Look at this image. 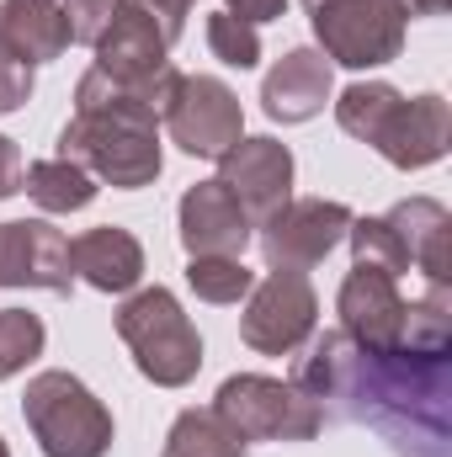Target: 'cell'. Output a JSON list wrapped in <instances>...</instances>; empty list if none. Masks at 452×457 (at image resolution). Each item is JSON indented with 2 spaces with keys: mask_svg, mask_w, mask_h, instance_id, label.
<instances>
[{
  "mask_svg": "<svg viewBox=\"0 0 452 457\" xmlns=\"http://www.w3.org/2000/svg\"><path fill=\"white\" fill-rule=\"evenodd\" d=\"M117 336L133 351V367L155 388H187L203 372V336L171 287H138L117 309Z\"/></svg>",
  "mask_w": 452,
  "mask_h": 457,
  "instance_id": "obj_3",
  "label": "cell"
},
{
  "mask_svg": "<svg viewBox=\"0 0 452 457\" xmlns=\"http://www.w3.org/2000/svg\"><path fill=\"white\" fill-rule=\"evenodd\" d=\"M331 96H336V70L320 48H288L261 80V107L282 128L320 117L331 107Z\"/></svg>",
  "mask_w": 452,
  "mask_h": 457,
  "instance_id": "obj_15",
  "label": "cell"
},
{
  "mask_svg": "<svg viewBox=\"0 0 452 457\" xmlns=\"http://www.w3.org/2000/svg\"><path fill=\"white\" fill-rule=\"evenodd\" d=\"M138 11H149L155 21H160V32L171 37V48L181 43V32H187V16H192V5L197 0H133Z\"/></svg>",
  "mask_w": 452,
  "mask_h": 457,
  "instance_id": "obj_27",
  "label": "cell"
},
{
  "mask_svg": "<svg viewBox=\"0 0 452 457\" xmlns=\"http://www.w3.org/2000/svg\"><path fill=\"white\" fill-rule=\"evenodd\" d=\"M0 48L21 64H54L70 48V21L59 0H0Z\"/></svg>",
  "mask_w": 452,
  "mask_h": 457,
  "instance_id": "obj_18",
  "label": "cell"
},
{
  "mask_svg": "<svg viewBox=\"0 0 452 457\" xmlns=\"http://www.w3.org/2000/svg\"><path fill=\"white\" fill-rule=\"evenodd\" d=\"M208 48L229 70H255L261 64V27H250V21H239L229 11H213L208 16Z\"/></svg>",
  "mask_w": 452,
  "mask_h": 457,
  "instance_id": "obj_24",
  "label": "cell"
},
{
  "mask_svg": "<svg viewBox=\"0 0 452 457\" xmlns=\"http://www.w3.org/2000/svg\"><path fill=\"white\" fill-rule=\"evenodd\" d=\"M176 224H181V250L187 255H239L245 261V245L255 239V224L245 219V208L229 197V187L219 176L181 192Z\"/></svg>",
  "mask_w": 452,
  "mask_h": 457,
  "instance_id": "obj_14",
  "label": "cell"
},
{
  "mask_svg": "<svg viewBox=\"0 0 452 457\" xmlns=\"http://www.w3.org/2000/svg\"><path fill=\"white\" fill-rule=\"evenodd\" d=\"M213 415L245 447L250 442H309L325 426V410L304 388H293L282 378H266V372L224 378L219 394H213Z\"/></svg>",
  "mask_w": 452,
  "mask_h": 457,
  "instance_id": "obj_5",
  "label": "cell"
},
{
  "mask_svg": "<svg viewBox=\"0 0 452 457\" xmlns=\"http://www.w3.org/2000/svg\"><path fill=\"white\" fill-rule=\"evenodd\" d=\"M187 287L203 298V303H245V293L255 287V271L239 261V255H187Z\"/></svg>",
  "mask_w": 452,
  "mask_h": 457,
  "instance_id": "obj_21",
  "label": "cell"
},
{
  "mask_svg": "<svg viewBox=\"0 0 452 457\" xmlns=\"http://www.w3.org/2000/svg\"><path fill=\"white\" fill-rule=\"evenodd\" d=\"M21 192L43 208V213H80V208H91L96 203V176L86 170V165H75V160H32L27 170H21Z\"/></svg>",
  "mask_w": 452,
  "mask_h": 457,
  "instance_id": "obj_19",
  "label": "cell"
},
{
  "mask_svg": "<svg viewBox=\"0 0 452 457\" xmlns=\"http://www.w3.org/2000/svg\"><path fill=\"white\" fill-rule=\"evenodd\" d=\"M340 336L362 351H405V325H410V303L399 293V277L383 266H362L351 261L346 282L336 293Z\"/></svg>",
  "mask_w": 452,
  "mask_h": 457,
  "instance_id": "obj_9",
  "label": "cell"
},
{
  "mask_svg": "<svg viewBox=\"0 0 452 457\" xmlns=\"http://www.w3.org/2000/svg\"><path fill=\"white\" fill-rule=\"evenodd\" d=\"M171 144L192 160H219L245 138V107L219 75H181V91L165 112Z\"/></svg>",
  "mask_w": 452,
  "mask_h": 457,
  "instance_id": "obj_10",
  "label": "cell"
},
{
  "mask_svg": "<svg viewBox=\"0 0 452 457\" xmlns=\"http://www.w3.org/2000/svg\"><path fill=\"white\" fill-rule=\"evenodd\" d=\"M0 287H43L70 293V234L48 219H11L0 224Z\"/></svg>",
  "mask_w": 452,
  "mask_h": 457,
  "instance_id": "obj_12",
  "label": "cell"
},
{
  "mask_svg": "<svg viewBox=\"0 0 452 457\" xmlns=\"http://www.w3.org/2000/svg\"><path fill=\"white\" fill-rule=\"evenodd\" d=\"M70 271L96 293H133L144 282V245L133 228L96 224L70 239Z\"/></svg>",
  "mask_w": 452,
  "mask_h": 457,
  "instance_id": "obj_17",
  "label": "cell"
},
{
  "mask_svg": "<svg viewBox=\"0 0 452 457\" xmlns=\"http://www.w3.org/2000/svg\"><path fill=\"white\" fill-rule=\"evenodd\" d=\"M160 457H245V442L229 431L224 420L208 410H181L165 431V447Z\"/></svg>",
  "mask_w": 452,
  "mask_h": 457,
  "instance_id": "obj_20",
  "label": "cell"
},
{
  "mask_svg": "<svg viewBox=\"0 0 452 457\" xmlns=\"http://www.w3.org/2000/svg\"><path fill=\"white\" fill-rule=\"evenodd\" d=\"M21 420L43 457H107L117 442L113 410L64 367H48L27 383Z\"/></svg>",
  "mask_w": 452,
  "mask_h": 457,
  "instance_id": "obj_4",
  "label": "cell"
},
{
  "mask_svg": "<svg viewBox=\"0 0 452 457\" xmlns=\"http://www.w3.org/2000/svg\"><path fill=\"white\" fill-rule=\"evenodd\" d=\"M48 345V330L32 309H0V383L27 372Z\"/></svg>",
  "mask_w": 452,
  "mask_h": 457,
  "instance_id": "obj_22",
  "label": "cell"
},
{
  "mask_svg": "<svg viewBox=\"0 0 452 457\" xmlns=\"http://www.w3.org/2000/svg\"><path fill=\"white\" fill-rule=\"evenodd\" d=\"M117 0H64V21H70V43L96 48V37L113 27Z\"/></svg>",
  "mask_w": 452,
  "mask_h": 457,
  "instance_id": "obj_25",
  "label": "cell"
},
{
  "mask_svg": "<svg viewBox=\"0 0 452 457\" xmlns=\"http://www.w3.org/2000/svg\"><path fill=\"white\" fill-rule=\"evenodd\" d=\"M293 149L277 144L272 133H255V138H239L234 149L219 154V181L229 187V197L245 208V219L261 228L277 208L293 203Z\"/></svg>",
  "mask_w": 452,
  "mask_h": 457,
  "instance_id": "obj_11",
  "label": "cell"
},
{
  "mask_svg": "<svg viewBox=\"0 0 452 457\" xmlns=\"http://www.w3.org/2000/svg\"><path fill=\"white\" fill-rule=\"evenodd\" d=\"M314 43L331 64L378 70L405 54V16L394 0H304Z\"/></svg>",
  "mask_w": 452,
  "mask_h": 457,
  "instance_id": "obj_6",
  "label": "cell"
},
{
  "mask_svg": "<svg viewBox=\"0 0 452 457\" xmlns=\"http://www.w3.org/2000/svg\"><path fill=\"white\" fill-rule=\"evenodd\" d=\"M340 133L372 144L394 170H426L448 154L452 144V107L448 96H405L389 80H351L340 96H331Z\"/></svg>",
  "mask_w": 452,
  "mask_h": 457,
  "instance_id": "obj_2",
  "label": "cell"
},
{
  "mask_svg": "<svg viewBox=\"0 0 452 457\" xmlns=\"http://www.w3.org/2000/svg\"><path fill=\"white\" fill-rule=\"evenodd\" d=\"M351 219L356 213L336 197H293L288 208H277L255 228L266 271H314L336 245H346Z\"/></svg>",
  "mask_w": 452,
  "mask_h": 457,
  "instance_id": "obj_8",
  "label": "cell"
},
{
  "mask_svg": "<svg viewBox=\"0 0 452 457\" xmlns=\"http://www.w3.org/2000/svg\"><path fill=\"white\" fill-rule=\"evenodd\" d=\"M27 102H32V64L11 59V54L0 48V117L21 112Z\"/></svg>",
  "mask_w": 452,
  "mask_h": 457,
  "instance_id": "obj_26",
  "label": "cell"
},
{
  "mask_svg": "<svg viewBox=\"0 0 452 457\" xmlns=\"http://www.w3.org/2000/svg\"><path fill=\"white\" fill-rule=\"evenodd\" d=\"M320 325V293L309 282V271H266L250 293H245V314H239V341L261 356H293L314 341Z\"/></svg>",
  "mask_w": 452,
  "mask_h": 457,
  "instance_id": "obj_7",
  "label": "cell"
},
{
  "mask_svg": "<svg viewBox=\"0 0 452 457\" xmlns=\"http://www.w3.org/2000/svg\"><path fill=\"white\" fill-rule=\"evenodd\" d=\"M346 245H351V255H356L362 266H383V271H394V277L410 271V255H405L399 234H394V224H389L383 213H378V219H351Z\"/></svg>",
  "mask_w": 452,
  "mask_h": 457,
  "instance_id": "obj_23",
  "label": "cell"
},
{
  "mask_svg": "<svg viewBox=\"0 0 452 457\" xmlns=\"http://www.w3.org/2000/svg\"><path fill=\"white\" fill-rule=\"evenodd\" d=\"M21 170H27V165H21V149H16V138H5V133H0V203L21 192Z\"/></svg>",
  "mask_w": 452,
  "mask_h": 457,
  "instance_id": "obj_28",
  "label": "cell"
},
{
  "mask_svg": "<svg viewBox=\"0 0 452 457\" xmlns=\"http://www.w3.org/2000/svg\"><path fill=\"white\" fill-rule=\"evenodd\" d=\"M405 255H410V271L426 277V287H452V213L437 197H405L383 213Z\"/></svg>",
  "mask_w": 452,
  "mask_h": 457,
  "instance_id": "obj_16",
  "label": "cell"
},
{
  "mask_svg": "<svg viewBox=\"0 0 452 457\" xmlns=\"http://www.w3.org/2000/svg\"><path fill=\"white\" fill-rule=\"evenodd\" d=\"M59 160L86 165L117 192H144L165 170L160 117L144 107L138 91L107 80L102 70H86L75 86V112L59 128Z\"/></svg>",
  "mask_w": 452,
  "mask_h": 457,
  "instance_id": "obj_1",
  "label": "cell"
},
{
  "mask_svg": "<svg viewBox=\"0 0 452 457\" xmlns=\"http://www.w3.org/2000/svg\"><path fill=\"white\" fill-rule=\"evenodd\" d=\"M0 457H11V447H5V436H0Z\"/></svg>",
  "mask_w": 452,
  "mask_h": 457,
  "instance_id": "obj_31",
  "label": "cell"
},
{
  "mask_svg": "<svg viewBox=\"0 0 452 457\" xmlns=\"http://www.w3.org/2000/svg\"><path fill=\"white\" fill-rule=\"evenodd\" d=\"M394 5H399V16L410 21V16H442L452 0H394Z\"/></svg>",
  "mask_w": 452,
  "mask_h": 457,
  "instance_id": "obj_30",
  "label": "cell"
},
{
  "mask_svg": "<svg viewBox=\"0 0 452 457\" xmlns=\"http://www.w3.org/2000/svg\"><path fill=\"white\" fill-rule=\"evenodd\" d=\"M91 54H96L91 70H102L107 80L128 86V91H138V86H149V80L171 64V37L160 32V21H155L149 11H138L133 0H117L113 27L96 37Z\"/></svg>",
  "mask_w": 452,
  "mask_h": 457,
  "instance_id": "obj_13",
  "label": "cell"
},
{
  "mask_svg": "<svg viewBox=\"0 0 452 457\" xmlns=\"http://www.w3.org/2000/svg\"><path fill=\"white\" fill-rule=\"evenodd\" d=\"M224 11L239 16V21H250V27H261V21H282L288 0H224Z\"/></svg>",
  "mask_w": 452,
  "mask_h": 457,
  "instance_id": "obj_29",
  "label": "cell"
}]
</instances>
